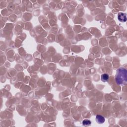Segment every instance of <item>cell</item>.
Instances as JSON below:
<instances>
[{
  "mask_svg": "<svg viewBox=\"0 0 127 127\" xmlns=\"http://www.w3.org/2000/svg\"><path fill=\"white\" fill-rule=\"evenodd\" d=\"M127 70L124 68L117 70L115 76L116 83L118 85H125L127 81Z\"/></svg>",
  "mask_w": 127,
  "mask_h": 127,
  "instance_id": "obj_1",
  "label": "cell"
},
{
  "mask_svg": "<svg viewBox=\"0 0 127 127\" xmlns=\"http://www.w3.org/2000/svg\"><path fill=\"white\" fill-rule=\"evenodd\" d=\"M82 125L85 126H89L91 125V122L89 119H85L82 122Z\"/></svg>",
  "mask_w": 127,
  "mask_h": 127,
  "instance_id": "obj_5",
  "label": "cell"
},
{
  "mask_svg": "<svg viewBox=\"0 0 127 127\" xmlns=\"http://www.w3.org/2000/svg\"><path fill=\"white\" fill-rule=\"evenodd\" d=\"M105 118L102 115H97L96 116V121L97 123L99 124H102L105 122Z\"/></svg>",
  "mask_w": 127,
  "mask_h": 127,
  "instance_id": "obj_3",
  "label": "cell"
},
{
  "mask_svg": "<svg viewBox=\"0 0 127 127\" xmlns=\"http://www.w3.org/2000/svg\"><path fill=\"white\" fill-rule=\"evenodd\" d=\"M109 79V76L107 74H103L101 76V80L104 82L108 81Z\"/></svg>",
  "mask_w": 127,
  "mask_h": 127,
  "instance_id": "obj_4",
  "label": "cell"
},
{
  "mask_svg": "<svg viewBox=\"0 0 127 127\" xmlns=\"http://www.w3.org/2000/svg\"><path fill=\"white\" fill-rule=\"evenodd\" d=\"M118 20L122 22H125L127 21L126 14L123 13H120L118 14Z\"/></svg>",
  "mask_w": 127,
  "mask_h": 127,
  "instance_id": "obj_2",
  "label": "cell"
}]
</instances>
